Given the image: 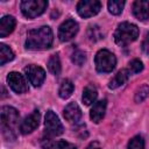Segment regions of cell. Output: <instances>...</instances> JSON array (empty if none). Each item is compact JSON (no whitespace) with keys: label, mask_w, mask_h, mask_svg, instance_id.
<instances>
[{"label":"cell","mask_w":149,"mask_h":149,"mask_svg":"<svg viewBox=\"0 0 149 149\" xmlns=\"http://www.w3.org/2000/svg\"><path fill=\"white\" fill-rule=\"evenodd\" d=\"M52 41L54 35L51 28L48 26H42L28 33L26 48L29 50H45L51 47Z\"/></svg>","instance_id":"cell-1"},{"label":"cell","mask_w":149,"mask_h":149,"mask_svg":"<svg viewBox=\"0 0 149 149\" xmlns=\"http://www.w3.org/2000/svg\"><path fill=\"white\" fill-rule=\"evenodd\" d=\"M19 112L10 106L1 107V134L5 140L13 141L16 137Z\"/></svg>","instance_id":"cell-2"},{"label":"cell","mask_w":149,"mask_h":149,"mask_svg":"<svg viewBox=\"0 0 149 149\" xmlns=\"http://www.w3.org/2000/svg\"><path fill=\"white\" fill-rule=\"evenodd\" d=\"M139 36V28L134 23L122 22L118 26L114 33V40L118 45H127L134 42Z\"/></svg>","instance_id":"cell-3"},{"label":"cell","mask_w":149,"mask_h":149,"mask_svg":"<svg viewBox=\"0 0 149 149\" xmlns=\"http://www.w3.org/2000/svg\"><path fill=\"white\" fill-rule=\"evenodd\" d=\"M94 63H95V69L99 72H111L116 65V58L114 54H112L111 51L106 49H101L97 52Z\"/></svg>","instance_id":"cell-4"},{"label":"cell","mask_w":149,"mask_h":149,"mask_svg":"<svg viewBox=\"0 0 149 149\" xmlns=\"http://www.w3.org/2000/svg\"><path fill=\"white\" fill-rule=\"evenodd\" d=\"M48 7L45 0H24L21 2V12L28 19H34L41 15Z\"/></svg>","instance_id":"cell-5"},{"label":"cell","mask_w":149,"mask_h":149,"mask_svg":"<svg viewBox=\"0 0 149 149\" xmlns=\"http://www.w3.org/2000/svg\"><path fill=\"white\" fill-rule=\"evenodd\" d=\"M44 127H45V135L48 137H55L63 133V125L59 121L58 116L52 111L47 112Z\"/></svg>","instance_id":"cell-6"},{"label":"cell","mask_w":149,"mask_h":149,"mask_svg":"<svg viewBox=\"0 0 149 149\" xmlns=\"http://www.w3.org/2000/svg\"><path fill=\"white\" fill-rule=\"evenodd\" d=\"M101 2L98 0H81L77 5V12L81 17H91L99 13Z\"/></svg>","instance_id":"cell-7"},{"label":"cell","mask_w":149,"mask_h":149,"mask_svg":"<svg viewBox=\"0 0 149 149\" xmlns=\"http://www.w3.org/2000/svg\"><path fill=\"white\" fill-rule=\"evenodd\" d=\"M77 33H78V23L74 20L69 19L59 26L58 37L62 42H68V41L72 40Z\"/></svg>","instance_id":"cell-8"},{"label":"cell","mask_w":149,"mask_h":149,"mask_svg":"<svg viewBox=\"0 0 149 149\" xmlns=\"http://www.w3.org/2000/svg\"><path fill=\"white\" fill-rule=\"evenodd\" d=\"M24 73L28 77L30 84L35 87L41 86L42 83L44 81V78H45V71L41 66L35 65V64H30V65L26 66Z\"/></svg>","instance_id":"cell-9"},{"label":"cell","mask_w":149,"mask_h":149,"mask_svg":"<svg viewBox=\"0 0 149 149\" xmlns=\"http://www.w3.org/2000/svg\"><path fill=\"white\" fill-rule=\"evenodd\" d=\"M7 83L9 84L10 88L16 93H24L28 91V85L22 74L19 72H10L7 76Z\"/></svg>","instance_id":"cell-10"},{"label":"cell","mask_w":149,"mask_h":149,"mask_svg":"<svg viewBox=\"0 0 149 149\" xmlns=\"http://www.w3.org/2000/svg\"><path fill=\"white\" fill-rule=\"evenodd\" d=\"M40 119H41V114L37 109L33 111L20 125V132L22 134H29L31 133L33 130H35L38 125H40Z\"/></svg>","instance_id":"cell-11"},{"label":"cell","mask_w":149,"mask_h":149,"mask_svg":"<svg viewBox=\"0 0 149 149\" xmlns=\"http://www.w3.org/2000/svg\"><path fill=\"white\" fill-rule=\"evenodd\" d=\"M133 14L140 21H146L149 19V1L137 0L133 3Z\"/></svg>","instance_id":"cell-12"},{"label":"cell","mask_w":149,"mask_h":149,"mask_svg":"<svg viewBox=\"0 0 149 149\" xmlns=\"http://www.w3.org/2000/svg\"><path fill=\"white\" fill-rule=\"evenodd\" d=\"M106 106H107V100L106 99L99 100L93 105V107L91 108V112H90V118L93 122L98 123L102 120V118L105 115V112H106Z\"/></svg>","instance_id":"cell-13"},{"label":"cell","mask_w":149,"mask_h":149,"mask_svg":"<svg viewBox=\"0 0 149 149\" xmlns=\"http://www.w3.org/2000/svg\"><path fill=\"white\" fill-rule=\"evenodd\" d=\"M63 115H64V118H65L69 122L73 123V122H78V121L80 120V118H81L83 114H81L80 107H79L76 102H70V104L64 108Z\"/></svg>","instance_id":"cell-14"},{"label":"cell","mask_w":149,"mask_h":149,"mask_svg":"<svg viewBox=\"0 0 149 149\" xmlns=\"http://www.w3.org/2000/svg\"><path fill=\"white\" fill-rule=\"evenodd\" d=\"M16 21L13 16L10 15H6L0 20V37H6L7 35H9L14 28H15Z\"/></svg>","instance_id":"cell-15"},{"label":"cell","mask_w":149,"mask_h":149,"mask_svg":"<svg viewBox=\"0 0 149 149\" xmlns=\"http://www.w3.org/2000/svg\"><path fill=\"white\" fill-rule=\"evenodd\" d=\"M129 74H130V73H129L128 69H122V70H120V71L112 78V80H111L109 84H108V87L112 88V90H114V88H118L119 86L123 85V84L127 81Z\"/></svg>","instance_id":"cell-16"},{"label":"cell","mask_w":149,"mask_h":149,"mask_svg":"<svg viewBox=\"0 0 149 149\" xmlns=\"http://www.w3.org/2000/svg\"><path fill=\"white\" fill-rule=\"evenodd\" d=\"M97 97H98L97 88L93 85H87L83 91L81 99H83V102L85 105H91L97 100Z\"/></svg>","instance_id":"cell-17"},{"label":"cell","mask_w":149,"mask_h":149,"mask_svg":"<svg viewBox=\"0 0 149 149\" xmlns=\"http://www.w3.org/2000/svg\"><path fill=\"white\" fill-rule=\"evenodd\" d=\"M73 83L70 80V79H64L59 86V90H58V93H59V97L62 99H68L72 92H73Z\"/></svg>","instance_id":"cell-18"},{"label":"cell","mask_w":149,"mask_h":149,"mask_svg":"<svg viewBox=\"0 0 149 149\" xmlns=\"http://www.w3.org/2000/svg\"><path fill=\"white\" fill-rule=\"evenodd\" d=\"M13 58H14V54L12 49L8 48L6 44H0V65L6 64Z\"/></svg>","instance_id":"cell-19"},{"label":"cell","mask_w":149,"mask_h":149,"mask_svg":"<svg viewBox=\"0 0 149 149\" xmlns=\"http://www.w3.org/2000/svg\"><path fill=\"white\" fill-rule=\"evenodd\" d=\"M48 69L52 74H55V76L59 74V72H61V61H59L58 55H52L50 57V59L48 62Z\"/></svg>","instance_id":"cell-20"},{"label":"cell","mask_w":149,"mask_h":149,"mask_svg":"<svg viewBox=\"0 0 149 149\" xmlns=\"http://www.w3.org/2000/svg\"><path fill=\"white\" fill-rule=\"evenodd\" d=\"M107 6H108L109 13H112V14H114V15H118V14H120V13L122 12L123 6H125V1L112 0V1H108Z\"/></svg>","instance_id":"cell-21"},{"label":"cell","mask_w":149,"mask_h":149,"mask_svg":"<svg viewBox=\"0 0 149 149\" xmlns=\"http://www.w3.org/2000/svg\"><path fill=\"white\" fill-rule=\"evenodd\" d=\"M87 36L91 41L95 42V41L102 38V33H101V30L98 26H91L87 30Z\"/></svg>","instance_id":"cell-22"},{"label":"cell","mask_w":149,"mask_h":149,"mask_svg":"<svg viewBox=\"0 0 149 149\" xmlns=\"http://www.w3.org/2000/svg\"><path fill=\"white\" fill-rule=\"evenodd\" d=\"M71 59H72V62H73L76 65H79V66H80V65H83V64L85 63V61H86V55H85L84 51L77 49V50H74V51L72 52Z\"/></svg>","instance_id":"cell-23"},{"label":"cell","mask_w":149,"mask_h":149,"mask_svg":"<svg viewBox=\"0 0 149 149\" xmlns=\"http://www.w3.org/2000/svg\"><path fill=\"white\" fill-rule=\"evenodd\" d=\"M149 95V85L144 84L142 85L135 93V101L136 102H142Z\"/></svg>","instance_id":"cell-24"},{"label":"cell","mask_w":149,"mask_h":149,"mask_svg":"<svg viewBox=\"0 0 149 149\" xmlns=\"http://www.w3.org/2000/svg\"><path fill=\"white\" fill-rule=\"evenodd\" d=\"M47 149H77L74 144L68 141H57L47 147Z\"/></svg>","instance_id":"cell-25"},{"label":"cell","mask_w":149,"mask_h":149,"mask_svg":"<svg viewBox=\"0 0 149 149\" xmlns=\"http://www.w3.org/2000/svg\"><path fill=\"white\" fill-rule=\"evenodd\" d=\"M127 149H144V141L141 136H134L129 143Z\"/></svg>","instance_id":"cell-26"},{"label":"cell","mask_w":149,"mask_h":149,"mask_svg":"<svg viewBox=\"0 0 149 149\" xmlns=\"http://www.w3.org/2000/svg\"><path fill=\"white\" fill-rule=\"evenodd\" d=\"M142 69H143V64L140 59H133L128 65V71L130 74L139 73L140 71H142Z\"/></svg>","instance_id":"cell-27"},{"label":"cell","mask_w":149,"mask_h":149,"mask_svg":"<svg viewBox=\"0 0 149 149\" xmlns=\"http://www.w3.org/2000/svg\"><path fill=\"white\" fill-rule=\"evenodd\" d=\"M141 48H142V51H143L146 55H149V31L146 34V36H144V38H143V41H142Z\"/></svg>","instance_id":"cell-28"},{"label":"cell","mask_w":149,"mask_h":149,"mask_svg":"<svg viewBox=\"0 0 149 149\" xmlns=\"http://www.w3.org/2000/svg\"><path fill=\"white\" fill-rule=\"evenodd\" d=\"M86 149H101L100 147H99V144L98 143H95V142H93V143H91Z\"/></svg>","instance_id":"cell-29"}]
</instances>
